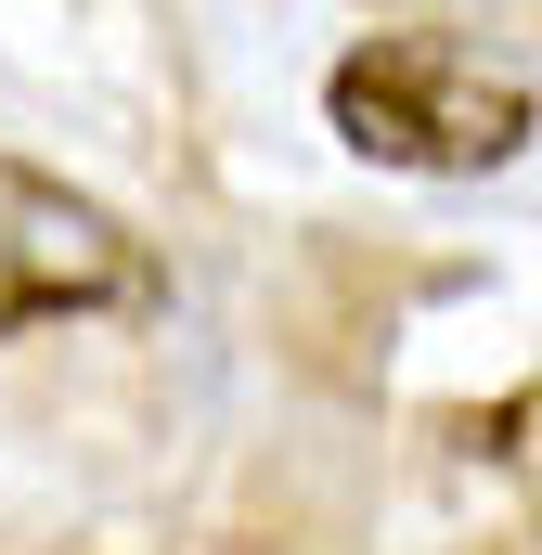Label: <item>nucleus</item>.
<instances>
[{"label": "nucleus", "instance_id": "obj_1", "mask_svg": "<svg viewBox=\"0 0 542 555\" xmlns=\"http://www.w3.org/2000/svg\"><path fill=\"white\" fill-rule=\"evenodd\" d=\"M323 117H336L349 155H375V168H401V181H478V168H504V155L530 142L542 104H530L517 65H491V52L452 39V26H375V39L336 52Z\"/></svg>", "mask_w": 542, "mask_h": 555}, {"label": "nucleus", "instance_id": "obj_2", "mask_svg": "<svg viewBox=\"0 0 542 555\" xmlns=\"http://www.w3.org/2000/svg\"><path fill=\"white\" fill-rule=\"evenodd\" d=\"M168 310V259L130 220L26 155H0V349L39 323H155Z\"/></svg>", "mask_w": 542, "mask_h": 555}]
</instances>
